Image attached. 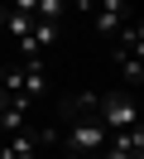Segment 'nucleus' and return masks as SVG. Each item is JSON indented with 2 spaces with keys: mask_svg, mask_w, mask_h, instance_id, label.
Wrapping results in <instances>:
<instances>
[{
  "mask_svg": "<svg viewBox=\"0 0 144 159\" xmlns=\"http://www.w3.org/2000/svg\"><path fill=\"white\" fill-rule=\"evenodd\" d=\"M5 15H10V5H0V29H5Z\"/></svg>",
  "mask_w": 144,
  "mask_h": 159,
  "instance_id": "obj_5",
  "label": "nucleus"
},
{
  "mask_svg": "<svg viewBox=\"0 0 144 159\" xmlns=\"http://www.w3.org/2000/svg\"><path fill=\"white\" fill-rule=\"evenodd\" d=\"M63 10H67L63 0H38V5H34V20H43V24H58V15H63Z\"/></svg>",
  "mask_w": 144,
  "mask_h": 159,
  "instance_id": "obj_3",
  "label": "nucleus"
},
{
  "mask_svg": "<svg viewBox=\"0 0 144 159\" xmlns=\"http://www.w3.org/2000/svg\"><path fill=\"white\" fill-rule=\"evenodd\" d=\"M34 5H38V0H10V10H15V15H34Z\"/></svg>",
  "mask_w": 144,
  "mask_h": 159,
  "instance_id": "obj_4",
  "label": "nucleus"
},
{
  "mask_svg": "<svg viewBox=\"0 0 144 159\" xmlns=\"http://www.w3.org/2000/svg\"><path fill=\"white\" fill-rule=\"evenodd\" d=\"M91 15H96V34H101V39H115V34L130 24V5H125V0H96Z\"/></svg>",
  "mask_w": 144,
  "mask_h": 159,
  "instance_id": "obj_2",
  "label": "nucleus"
},
{
  "mask_svg": "<svg viewBox=\"0 0 144 159\" xmlns=\"http://www.w3.org/2000/svg\"><path fill=\"white\" fill-rule=\"evenodd\" d=\"M96 120H101L106 130H130V125H139V106H134V97L130 92H101V97H96Z\"/></svg>",
  "mask_w": 144,
  "mask_h": 159,
  "instance_id": "obj_1",
  "label": "nucleus"
}]
</instances>
